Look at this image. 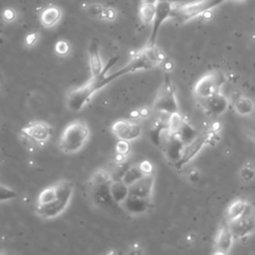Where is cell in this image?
Here are the masks:
<instances>
[{"mask_svg": "<svg viewBox=\"0 0 255 255\" xmlns=\"http://www.w3.org/2000/svg\"><path fill=\"white\" fill-rule=\"evenodd\" d=\"M120 56H115L111 58L107 65L104 67L102 72L86 82L84 85L71 90L66 99V104L69 110L73 112H79L82 110L92 99V97L101 89L112 83L108 72L118 62Z\"/></svg>", "mask_w": 255, "mask_h": 255, "instance_id": "obj_1", "label": "cell"}, {"mask_svg": "<svg viewBox=\"0 0 255 255\" xmlns=\"http://www.w3.org/2000/svg\"><path fill=\"white\" fill-rule=\"evenodd\" d=\"M166 55L158 49L156 46H145L142 50L138 51L130 62L126 66L121 68L109 75L111 81H115L120 77L127 75L129 73H134L138 71H146L155 68L158 65H161L166 61Z\"/></svg>", "mask_w": 255, "mask_h": 255, "instance_id": "obj_2", "label": "cell"}, {"mask_svg": "<svg viewBox=\"0 0 255 255\" xmlns=\"http://www.w3.org/2000/svg\"><path fill=\"white\" fill-rule=\"evenodd\" d=\"M89 139L88 124L82 120H75L64 129L59 140V149L66 155H74L86 146Z\"/></svg>", "mask_w": 255, "mask_h": 255, "instance_id": "obj_3", "label": "cell"}, {"mask_svg": "<svg viewBox=\"0 0 255 255\" xmlns=\"http://www.w3.org/2000/svg\"><path fill=\"white\" fill-rule=\"evenodd\" d=\"M111 174L104 169H98L94 171L88 181L87 191L92 203L101 209H112L117 204L111 196Z\"/></svg>", "mask_w": 255, "mask_h": 255, "instance_id": "obj_4", "label": "cell"}, {"mask_svg": "<svg viewBox=\"0 0 255 255\" xmlns=\"http://www.w3.org/2000/svg\"><path fill=\"white\" fill-rule=\"evenodd\" d=\"M59 194L55 201L46 206H36V214L43 219H53L65 212L74 194V183L68 179H62L57 182Z\"/></svg>", "mask_w": 255, "mask_h": 255, "instance_id": "obj_5", "label": "cell"}, {"mask_svg": "<svg viewBox=\"0 0 255 255\" xmlns=\"http://www.w3.org/2000/svg\"><path fill=\"white\" fill-rule=\"evenodd\" d=\"M227 0H196L182 5L173 4L170 14L171 19L178 23H185L191 19L202 16L205 12L223 4Z\"/></svg>", "mask_w": 255, "mask_h": 255, "instance_id": "obj_6", "label": "cell"}, {"mask_svg": "<svg viewBox=\"0 0 255 255\" xmlns=\"http://www.w3.org/2000/svg\"><path fill=\"white\" fill-rule=\"evenodd\" d=\"M52 127L43 121H34L23 127L19 138L27 150L34 151L37 148L44 147L52 137Z\"/></svg>", "mask_w": 255, "mask_h": 255, "instance_id": "obj_7", "label": "cell"}, {"mask_svg": "<svg viewBox=\"0 0 255 255\" xmlns=\"http://www.w3.org/2000/svg\"><path fill=\"white\" fill-rule=\"evenodd\" d=\"M154 108L156 111L168 115L179 112L175 91L169 75H166L163 87L155 100Z\"/></svg>", "mask_w": 255, "mask_h": 255, "instance_id": "obj_8", "label": "cell"}, {"mask_svg": "<svg viewBox=\"0 0 255 255\" xmlns=\"http://www.w3.org/2000/svg\"><path fill=\"white\" fill-rule=\"evenodd\" d=\"M234 238L244 237L255 231V209L247 206L244 212L236 219L228 221Z\"/></svg>", "mask_w": 255, "mask_h": 255, "instance_id": "obj_9", "label": "cell"}, {"mask_svg": "<svg viewBox=\"0 0 255 255\" xmlns=\"http://www.w3.org/2000/svg\"><path fill=\"white\" fill-rule=\"evenodd\" d=\"M223 80L220 74L212 72L203 76L195 85L194 93L200 99H207L213 94L219 92V88Z\"/></svg>", "mask_w": 255, "mask_h": 255, "instance_id": "obj_10", "label": "cell"}, {"mask_svg": "<svg viewBox=\"0 0 255 255\" xmlns=\"http://www.w3.org/2000/svg\"><path fill=\"white\" fill-rule=\"evenodd\" d=\"M112 133L120 140L132 142L142 134V127L136 122L129 120H119L111 127Z\"/></svg>", "mask_w": 255, "mask_h": 255, "instance_id": "obj_11", "label": "cell"}, {"mask_svg": "<svg viewBox=\"0 0 255 255\" xmlns=\"http://www.w3.org/2000/svg\"><path fill=\"white\" fill-rule=\"evenodd\" d=\"M173 8V4L168 1H164V0H160V1L156 5V15L153 21V27L152 32L150 35V38L148 40L147 46H156V40L159 34V31L163 25V23L168 20L170 17L171 11Z\"/></svg>", "mask_w": 255, "mask_h": 255, "instance_id": "obj_12", "label": "cell"}, {"mask_svg": "<svg viewBox=\"0 0 255 255\" xmlns=\"http://www.w3.org/2000/svg\"><path fill=\"white\" fill-rule=\"evenodd\" d=\"M162 145L164 147V153L166 158L173 165L177 164L182 156L184 149V143L178 137L177 134H170L169 132L165 135Z\"/></svg>", "mask_w": 255, "mask_h": 255, "instance_id": "obj_13", "label": "cell"}, {"mask_svg": "<svg viewBox=\"0 0 255 255\" xmlns=\"http://www.w3.org/2000/svg\"><path fill=\"white\" fill-rule=\"evenodd\" d=\"M209 142V134H202L196 138L193 142H190L184 146L182 156L177 164L174 165V167L177 170L182 169L184 166H186L189 162L193 161L203 150L205 145Z\"/></svg>", "mask_w": 255, "mask_h": 255, "instance_id": "obj_14", "label": "cell"}, {"mask_svg": "<svg viewBox=\"0 0 255 255\" xmlns=\"http://www.w3.org/2000/svg\"><path fill=\"white\" fill-rule=\"evenodd\" d=\"M155 186V173L146 174L134 184L129 186V195L153 201Z\"/></svg>", "mask_w": 255, "mask_h": 255, "instance_id": "obj_15", "label": "cell"}, {"mask_svg": "<svg viewBox=\"0 0 255 255\" xmlns=\"http://www.w3.org/2000/svg\"><path fill=\"white\" fill-rule=\"evenodd\" d=\"M233 233L230 229L228 221H224L215 236V243H214V253L216 254H227L233 243Z\"/></svg>", "mask_w": 255, "mask_h": 255, "instance_id": "obj_16", "label": "cell"}, {"mask_svg": "<svg viewBox=\"0 0 255 255\" xmlns=\"http://www.w3.org/2000/svg\"><path fill=\"white\" fill-rule=\"evenodd\" d=\"M120 208L131 215H141L153 208V201L129 195Z\"/></svg>", "mask_w": 255, "mask_h": 255, "instance_id": "obj_17", "label": "cell"}, {"mask_svg": "<svg viewBox=\"0 0 255 255\" xmlns=\"http://www.w3.org/2000/svg\"><path fill=\"white\" fill-rule=\"evenodd\" d=\"M206 111L212 116L222 115L228 108L227 99L221 95L219 92L213 94L212 96L201 100Z\"/></svg>", "mask_w": 255, "mask_h": 255, "instance_id": "obj_18", "label": "cell"}, {"mask_svg": "<svg viewBox=\"0 0 255 255\" xmlns=\"http://www.w3.org/2000/svg\"><path fill=\"white\" fill-rule=\"evenodd\" d=\"M89 64H90V70L92 73V76H96L102 72L104 69L102 59L100 56V50H99V44L97 41H92L89 50Z\"/></svg>", "mask_w": 255, "mask_h": 255, "instance_id": "obj_19", "label": "cell"}, {"mask_svg": "<svg viewBox=\"0 0 255 255\" xmlns=\"http://www.w3.org/2000/svg\"><path fill=\"white\" fill-rule=\"evenodd\" d=\"M168 132H169V118L168 120H164L163 118L158 119L150 131L151 142L156 146H161L163 139Z\"/></svg>", "mask_w": 255, "mask_h": 255, "instance_id": "obj_20", "label": "cell"}, {"mask_svg": "<svg viewBox=\"0 0 255 255\" xmlns=\"http://www.w3.org/2000/svg\"><path fill=\"white\" fill-rule=\"evenodd\" d=\"M111 196L117 206L121 207V205L125 202V200L129 196V186H128L121 178L113 179L110 186Z\"/></svg>", "mask_w": 255, "mask_h": 255, "instance_id": "obj_21", "label": "cell"}, {"mask_svg": "<svg viewBox=\"0 0 255 255\" xmlns=\"http://www.w3.org/2000/svg\"><path fill=\"white\" fill-rule=\"evenodd\" d=\"M61 19V10L55 6H49L43 10L40 16L41 24L46 27L50 28L53 27L55 24L59 22Z\"/></svg>", "mask_w": 255, "mask_h": 255, "instance_id": "obj_22", "label": "cell"}, {"mask_svg": "<svg viewBox=\"0 0 255 255\" xmlns=\"http://www.w3.org/2000/svg\"><path fill=\"white\" fill-rule=\"evenodd\" d=\"M178 137L181 139V141L184 143V145L193 142L196 138H198L201 133L191 126L186 120H183L181 126H180V129L177 132Z\"/></svg>", "mask_w": 255, "mask_h": 255, "instance_id": "obj_23", "label": "cell"}, {"mask_svg": "<svg viewBox=\"0 0 255 255\" xmlns=\"http://www.w3.org/2000/svg\"><path fill=\"white\" fill-rule=\"evenodd\" d=\"M58 194H59V188H58L57 182L52 185L47 186L39 194L36 206L41 207V206H46V205L52 203L53 201H55L57 199Z\"/></svg>", "mask_w": 255, "mask_h": 255, "instance_id": "obj_24", "label": "cell"}, {"mask_svg": "<svg viewBox=\"0 0 255 255\" xmlns=\"http://www.w3.org/2000/svg\"><path fill=\"white\" fill-rule=\"evenodd\" d=\"M145 174L143 173V171L140 169L139 165H134L132 167H130L128 169L124 174L122 175L121 179L128 185L130 186L132 184H134L136 181H138L140 178H142Z\"/></svg>", "mask_w": 255, "mask_h": 255, "instance_id": "obj_25", "label": "cell"}, {"mask_svg": "<svg viewBox=\"0 0 255 255\" xmlns=\"http://www.w3.org/2000/svg\"><path fill=\"white\" fill-rule=\"evenodd\" d=\"M233 108L237 114L246 116L250 115L253 112L254 105L250 99L243 96H239L233 102Z\"/></svg>", "mask_w": 255, "mask_h": 255, "instance_id": "obj_26", "label": "cell"}, {"mask_svg": "<svg viewBox=\"0 0 255 255\" xmlns=\"http://www.w3.org/2000/svg\"><path fill=\"white\" fill-rule=\"evenodd\" d=\"M248 204L242 200L234 201L227 210V221H232L238 218L246 210Z\"/></svg>", "mask_w": 255, "mask_h": 255, "instance_id": "obj_27", "label": "cell"}, {"mask_svg": "<svg viewBox=\"0 0 255 255\" xmlns=\"http://www.w3.org/2000/svg\"><path fill=\"white\" fill-rule=\"evenodd\" d=\"M140 18L145 24H151L154 21L156 15V5L142 4L140 7Z\"/></svg>", "mask_w": 255, "mask_h": 255, "instance_id": "obj_28", "label": "cell"}, {"mask_svg": "<svg viewBox=\"0 0 255 255\" xmlns=\"http://www.w3.org/2000/svg\"><path fill=\"white\" fill-rule=\"evenodd\" d=\"M183 120H184V118L182 117V115L179 112L170 114L169 116V133L170 134H177Z\"/></svg>", "mask_w": 255, "mask_h": 255, "instance_id": "obj_29", "label": "cell"}, {"mask_svg": "<svg viewBox=\"0 0 255 255\" xmlns=\"http://www.w3.org/2000/svg\"><path fill=\"white\" fill-rule=\"evenodd\" d=\"M18 197V194L12 188L0 184V203H5L12 200H15Z\"/></svg>", "mask_w": 255, "mask_h": 255, "instance_id": "obj_30", "label": "cell"}, {"mask_svg": "<svg viewBox=\"0 0 255 255\" xmlns=\"http://www.w3.org/2000/svg\"><path fill=\"white\" fill-rule=\"evenodd\" d=\"M55 52L59 56H67L70 52V45L66 41L60 40L55 45Z\"/></svg>", "mask_w": 255, "mask_h": 255, "instance_id": "obj_31", "label": "cell"}, {"mask_svg": "<svg viewBox=\"0 0 255 255\" xmlns=\"http://www.w3.org/2000/svg\"><path fill=\"white\" fill-rule=\"evenodd\" d=\"M130 150H131V147H130L129 142L125 141V140H120L116 146L117 154L124 156V157H127L128 155H129Z\"/></svg>", "mask_w": 255, "mask_h": 255, "instance_id": "obj_32", "label": "cell"}, {"mask_svg": "<svg viewBox=\"0 0 255 255\" xmlns=\"http://www.w3.org/2000/svg\"><path fill=\"white\" fill-rule=\"evenodd\" d=\"M103 10H104V8L101 4H91L88 7L87 12L93 18H101Z\"/></svg>", "mask_w": 255, "mask_h": 255, "instance_id": "obj_33", "label": "cell"}, {"mask_svg": "<svg viewBox=\"0 0 255 255\" xmlns=\"http://www.w3.org/2000/svg\"><path fill=\"white\" fill-rule=\"evenodd\" d=\"M141 170L143 171V173L146 174H151V173H155L154 172V167L153 165L149 162V161H143L139 164Z\"/></svg>", "mask_w": 255, "mask_h": 255, "instance_id": "obj_34", "label": "cell"}, {"mask_svg": "<svg viewBox=\"0 0 255 255\" xmlns=\"http://www.w3.org/2000/svg\"><path fill=\"white\" fill-rule=\"evenodd\" d=\"M116 15H117V13H116V11L113 8H104L102 16H101V19L112 21V20H114L116 18Z\"/></svg>", "mask_w": 255, "mask_h": 255, "instance_id": "obj_35", "label": "cell"}, {"mask_svg": "<svg viewBox=\"0 0 255 255\" xmlns=\"http://www.w3.org/2000/svg\"><path fill=\"white\" fill-rule=\"evenodd\" d=\"M38 40V33H30L29 35L26 36L25 39V44L27 47H32Z\"/></svg>", "mask_w": 255, "mask_h": 255, "instance_id": "obj_36", "label": "cell"}, {"mask_svg": "<svg viewBox=\"0 0 255 255\" xmlns=\"http://www.w3.org/2000/svg\"><path fill=\"white\" fill-rule=\"evenodd\" d=\"M3 16H4V19H5L6 21H13V20L15 19V13H14V11L11 10V9L5 10Z\"/></svg>", "mask_w": 255, "mask_h": 255, "instance_id": "obj_37", "label": "cell"}, {"mask_svg": "<svg viewBox=\"0 0 255 255\" xmlns=\"http://www.w3.org/2000/svg\"><path fill=\"white\" fill-rule=\"evenodd\" d=\"M150 115H151V110H150L149 108L143 107V108L139 109V116H140L141 118L146 119V118H148Z\"/></svg>", "mask_w": 255, "mask_h": 255, "instance_id": "obj_38", "label": "cell"}, {"mask_svg": "<svg viewBox=\"0 0 255 255\" xmlns=\"http://www.w3.org/2000/svg\"><path fill=\"white\" fill-rule=\"evenodd\" d=\"M160 0H142V4H152V5H157V3Z\"/></svg>", "mask_w": 255, "mask_h": 255, "instance_id": "obj_39", "label": "cell"}, {"mask_svg": "<svg viewBox=\"0 0 255 255\" xmlns=\"http://www.w3.org/2000/svg\"><path fill=\"white\" fill-rule=\"evenodd\" d=\"M164 1H168V2H170V3H172V4H176V3L183 2L184 0H164Z\"/></svg>", "mask_w": 255, "mask_h": 255, "instance_id": "obj_40", "label": "cell"}, {"mask_svg": "<svg viewBox=\"0 0 255 255\" xmlns=\"http://www.w3.org/2000/svg\"><path fill=\"white\" fill-rule=\"evenodd\" d=\"M4 43V39L3 38H1V37H0V45H2Z\"/></svg>", "mask_w": 255, "mask_h": 255, "instance_id": "obj_41", "label": "cell"}, {"mask_svg": "<svg viewBox=\"0 0 255 255\" xmlns=\"http://www.w3.org/2000/svg\"><path fill=\"white\" fill-rule=\"evenodd\" d=\"M235 1H242V0H235Z\"/></svg>", "mask_w": 255, "mask_h": 255, "instance_id": "obj_42", "label": "cell"}]
</instances>
